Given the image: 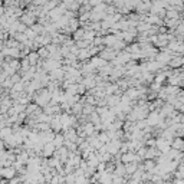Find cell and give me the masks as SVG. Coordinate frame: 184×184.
<instances>
[{"mask_svg": "<svg viewBox=\"0 0 184 184\" xmlns=\"http://www.w3.org/2000/svg\"><path fill=\"white\" fill-rule=\"evenodd\" d=\"M27 2H30V0H27Z\"/></svg>", "mask_w": 184, "mask_h": 184, "instance_id": "1", "label": "cell"}]
</instances>
